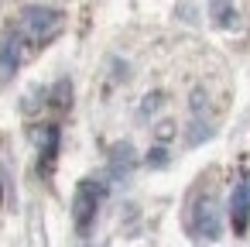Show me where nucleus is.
<instances>
[{"instance_id": "nucleus-1", "label": "nucleus", "mask_w": 250, "mask_h": 247, "mask_svg": "<svg viewBox=\"0 0 250 247\" xmlns=\"http://www.w3.org/2000/svg\"><path fill=\"white\" fill-rule=\"evenodd\" d=\"M62 28V14L59 11H48V7H31L21 14V35L35 45H45L59 35Z\"/></svg>"}, {"instance_id": "nucleus-2", "label": "nucleus", "mask_w": 250, "mask_h": 247, "mask_svg": "<svg viewBox=\"0 0 250 247\" xmlns=\"http://www.w3.org/2000/svg\"><path fill=\"white\" fill-rule=\"evenodd\" d=\"M96 199H100V189H96V182H79V189H76V223L79 226H86L89 220H93V213H96Z\"/></svg>"}, {"instance_id": "nucleus-3", "label": "nucleus", "mask_w": 250, "mask_h": 247, "mask_svg": "<svg viewBox=\"0 0 250 247\" xmlns=\"http://www.w3.org/2000/svg\"><path fill=\"white\" fill-rule=\"evenodd\" d=\"M18 62H21V42H18V35L0 38V79H11V72L18 69Z\"/></svg>"}, {"instance_id": "nucleus-4", "label": "nucleus", "mask_w": 250, "mask_h": 247, "mask_svg": "<svg viewBox=\"0 0 250 247\" xmlns=\"http://www.w3.org/2000/svg\"><path fill=\"white\" fill-rule=\"evenodd\" d=\"M247 216H250V182H240L233 189V226L243 230L247 226Z\"/></svg>"}]
</instances>
